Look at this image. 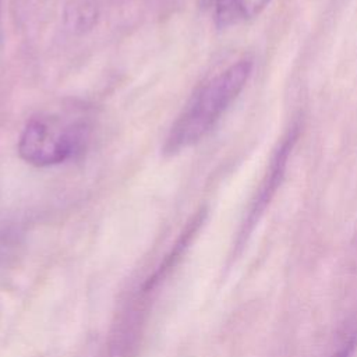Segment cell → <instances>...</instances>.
<instances>
[{"label":"cell","instance_id":"obj_1","mask_svg":"<svg viewBox=\"0 0 357 357\" xmlns=\"http://www.w3.org/2000/svg\"><path fill=\"white\" fill-rule=\"evenodd\" d=\"M251 70V60L244 59L206 81L172 126L163 145V153L176 155L202 139L243 91Z\"/></svg>","mask_w":357,"mask_h":357},{"label":"cell","instance_id":"obj_5","mask_svg":"<svg viewBox=\"0 0 357 357\" xmlns=\"http://www.w3.org/2000/svg\"><path fill=\"white\" fill-rule=\"evenodd\" d=\"M357 349V325L349 326L340 336L337 349L331 357H351Z\"/></svg>","mask_w":357,"mask_h":357},{"label":"cell","instance_id":"obj_4","mask_svg":"<svg viewBox=\"0 0 357 357\" xmlns=\"http://www.w3.org/2000/svg\"><path fill=\"white\" fill-rule=\"evenodd\" d=\"M271 0H216L215 22L219 28L233 26L257 17Z\"/></svg>","mask_w":357,"mask_h":357},{"label":"cell","instance_id":"obj_3","mask_svg":"<svg viewBox=\"0 0 357 357\" xmlns=\"http://www.w3.org/2000/svg\"><path fill=\"white\" fill-rule=\"evenodd\" d=\"M293 138H294L293 135H289L283 141V144L280 145L276 156L273 158L271 169H269V172L266 174V178L262 183V185L259 188V192H258V195H257V198H255V201H254V204H252V206L250 209V213H248V218H247V222L244 225L243 234H241L243 237L247 236L252 230L255 222L258 220V218L261 216V213L264 212V209L269 204V199L273 195V192H275V190H276V187H278V184L280 181L279 177H280V174L283 172V167H284V163L287 160L289 151L291 149Z\"/></svg>","mask_w":357,"mask_h":357},{"label":"cell","instance_id":"obj_2","mask_svg":"<svg viewBox=\"0 0 357 357\" xmlns=\"http://www.w3.org/2000/svg\"><path fill=\"white\" fill-rule=\"evenodd\" d=\"M88 128L82 123L66 121L57 116L32 117L18 139V155L36 167L64 163L85 148Z\"/></svg>","mask_w":357,"mask_h":357}]
</instances>
